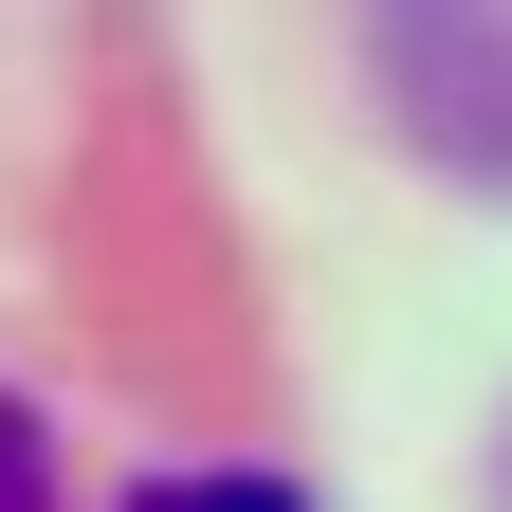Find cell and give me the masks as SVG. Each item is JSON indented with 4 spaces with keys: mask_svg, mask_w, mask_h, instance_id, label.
<instances>
[{
    "mask_svg": "<svg viewBox=\"0 0 512 512\" xmlns=\"http://www.w3.org/2000/svg\"><path fill=\"white\" fill-rule=\"evenodd\" d=\"M128 512H311V494H293V476H147Z\"/></svg>",
    "mask_w": 512,
    "mask_h": 512,
    "instance_id": "cell-1",
    "label": "cell"
},
{
    "mask_svg": "<svg viewBox=\"0 0 512 512\" xmlns=\"http://www.w3.org/2000/svg\"><path fill=\"white\" fill-rule=\"evenodd\" d=\"M0 512H55V458H37V421L0 403Z\"/></svg>",
    "mask_w": 512,
    "mask_h": 512,
    "instance_id": "cell-2",
    "label": "cell"
}]
</instances>
